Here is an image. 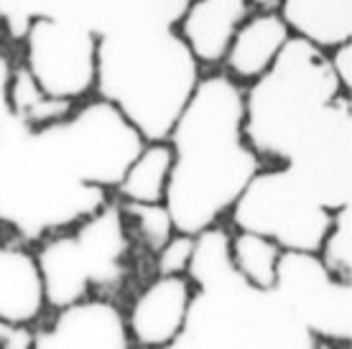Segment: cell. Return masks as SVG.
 Segmentation results:
<instances>
[{
  "label": "cell",
  "instance_id": "obj_2",
  "mask_svg": "<svg viewBox=\"0 0 352 349\" xmlns=\"http://www.w3.org/2000/svg\"><path fill=\"white\" fill-rule=\"evenodd\" d=\"M230 229L194 235L186 278L194 286L184 326L161 349H322L273 291L248 286L230 258Z\"/></svg>",
  "mask_w": 352,
  "mask_h": 349
},
{
  "label": "cell",
  "instance_id": "obj_7",
  "mask_svg": "<svg viewBox=\"0 0 352 349\" xmlns=\"http://www.w3.org/2000/svg\"><path fill=\"white\" fill-rule=\"evenodd\" d=\"M232 227L256 232L283 253H319L332 212L286 166L261 168L230 210Z\"/></svg>",
  "mask_w": 352,
  "mask_h": 349
},
{
  "label": "cell",
  "instance_id": "obj_22",
  "mask_svg": "<svg viewBox=\"0 0 352 349\" xmlns=\"http://www.w3.org/2000/svg\"><path fill=\"white\" fill-rule=\"evenodd\" d=\"M123 217L128 222V229H135V235L141 237L143 247L148 253H159V247L174 235V222L164 204H123L118 201Z\"/></svg>",
  "mask_w": 352,
  "mask_h": 349
},
{
  "label": "cell",
  "instance_id": "obj_25",
  "mask_svg": "<svg viewBox=\"0 0 352 349\" xmlns=\"http://www.w3.org/2000/svg\"><path fill=\"white\" fill-rule=\"evenodd\" d=\"M10 77H13V61L8 54L0 52V133L8 128L13 120V110H10Z\"/></svg>",
  "mask_w": 352,
  "mask_h": 349
},
{
  "label": "cell",
  "instance_id": "obj_23",
  "mask_svg": "<svg viewBox=\"0 0 352 349\" xmlns=\"http://www.w3.org/2000/svg\"><path fill=\"white\" fill-rule=\"evenodd\" d=\"M194 247V235H184V232H174L166 243L159 247L156 258V275H186L189 268V258H192Z\"/></svg>",
  "mask_w": 352,
  "mask_h": 349
},
{
  "label": "cell",
  "instance_id": "obj_1",
  "mask_svg": "<svg viewBox=\"0 0 352 349\" xmlns=\"http://www.w3.org/2000/svg\"><path fill=\"white\" fill-rule=\"evenodd\" d=\"M166 143L174 164L164 207L184 235L220 225L263 168L243 133V87L228 74H202Z\"/></svg>",
  "mask_w": 352,
  "mask_h": 349
},
{
  "label": "cell",
  "instance_id": "obj_21",
  "mask_svg": "<svg viewBox=\"0 0 352 349\" xmlns=\"http://www.w3.org/2000/svg\"><path fill=\"white\" fill-rule=\"evenodd\" d=\"M317 255L332 275L342 280L352 278V204L332 212V222Z\"/></svg>",
  "mask_w": 352,
  "mask_h": 349
},
{
  "label": "cell",
  "instance_id": "obj_24",
  "mask_svg": "<svg viewBox=\"0 0 352 349\" xmlns=\"http://www.w3.org/2000/svg\"><path fill=\"white\" fill-rule=\"evenodd\" d=\"M327 59H329V67L335 71V79H337V85H340V89H342L344 95H350L352 92V41L329 49V52H327Z\"/></svg>",
  "mask_w": 352,
  "mask_h": 349
},
{
  "label": "cell",
  "instance_id": "obj_8",
  "mask_svg": "<svg viewBox=\"0 0 352 349\" xmlns=\"http://www.w3.org/2000/svg\"><path fill=\"white\" fill-rule=\"evenodd\" d=\"M34 258L44 286V301L54 311L118 286L128 265L118 235L89 222L38 240Z\"/></svg>",
  "mask_w": 352,
  "mask_h": 349
},
{
  "label": "cell",
  "instance_id": "obj_20",
  "mask_svg": "<svg viewBox=\"0 0 352 349\" xmlns=\"http://www.w3.org/2000/svg\"><path fill=\"white\" fill-rule=\"evenodd\" d=\"M10 110L18 122H23L31 131H38L64 120L74 110V105L46 95L21 64V67H13V77H10Z\"/></svg>",
  "mask_w": 352,
  "mask_h": 349
},
{
  "label": "cell",
  "instance_id": "obj_10",
  "mask_svg": "<svg viewBox=\"0 0 352 349\" xmlns=\"http://www.w3.org/2000/svg\"><path fill=\"white\" fill-rule=\"evenodd\" d=\"M273 293L317 341L350 344L352 283L332 275L317 253H281Z\"/></svg>",
  "mask_w": 352,
  "mask_h": 349
},
{
  "label": "cell",
  "instance_id": "obj_9",
  "mask_svg": "<svg viewBox=\"0 0 352 349\" xmlns=\"http://www.w3.org/2000/svg\"><path fill=\"white\" fill-rule=\"evenodd\" d=\"M23 69L54 100L77 105L95 92L97 34L62 16H36L23 28Z\"/></svg>",
  "mask_w": 352,
  "mask_h": 349
},
{
  "label": "cell",
  "instance_id": "obj_13",
  "mask_svg": "<svg viewBox=\"0 0 352 349\" xmlns=\"http://www.w3.org/2000/svg\"><path fill=\"white\" fill-rule=\"evenodd\" d=\"M194 286L186 275H156L143 286L125 311L131 344L161 349L182 332Z\"/></svg>",
  "mask_w": 352,
  "mask_h": 349
},
{
  "label": "cell",
  "instance_id": "obj_11",
  "mask_svg": "<svg viewBox=\"0 0 352 349\" xmlns=\"http://www.w3.org/2000/svg\"><path fill=\"white\" fill-rule=\"evenodd\" d=\"M286 166L329 212L352 204V105L337 97L322 120L296 143Z\"/></svg>",
  "mask_w": 352,
  "mask_h": 349
},
{
  "label": "cell",
  "instance_id": "obj_15",
  "mask_svg": "<svg viewBox=\"0 0 352 349\" xmlns=\"http://www.w3.org/2000/svg\"><path fill=\"white\" fill-rule=\"evenodd\" d=\"M250 13V0H189L176 34L202 64H222L230 38Z\"/></svg>",
  "mask_w": 352,
  "mask_h": 349
},
{
  "label": "cell",
  "instance_id": "obj_19",
  "mask_svg": "<svg viewBox=\"0 0 352 349\" xmlns=\"http://www.w3.org/2000/svg\"><path fill=\"white\" fill-rule=\"evenodd\" d=\"M281 247L256 232H245V229H235L230 235V258L232 265L248 286L261 291H273L276 283V268H278V258H281Z\"/></svg>",
  "mask_w": 352,
  "mask_h": 349
},
{
  "label": "cell",
  "instance_id": "obj_3",
  "mask_svg": "<svg viewBox=\"0 0 352 349\" xmlns=\"http://www.w3.org/2000/svg\"><path fill=\"white\" fill-rule=\"evenodd\" d=\"M202 79L176 28L120 26L97 36L95 92L141 133L164 143Z\"/></svg>",
  "mask_w": 352,
  "mask_h": 349
},
{
  "label": "cell",
  "instance_id": "obj_16",
  "mask_svg": "<svg viewBox=\"0 0 352 349\" xmlns=\"http://www.w3.org/2000/svg\"><path fill=\"white\" fill-rule=\"evenodd\" d=\"M44 308V286L34 250L0 237V322L34 326Z\"/></svg>",
  "mask_w": 352,
  "mask_h": 349
},
{
  "label": "cell",
  "instance_id": "obj_14",
  "mask_svg": "<svg viewBox=\"0 0 352 349\" xmlns=\"http://www.w3.org/2000/svg\"><path fill=\"white\" fill-rule=\"evenodd\" d=\"M291 31L286 28L278 10H250L238 26L235 36L222 56V67L232 82L250 85L268 71L276 56L281 54Z\"/></svg>",
  "mask_w": 352,
  "mask_h": 349
},
{
  "label": "cell",
  "instance_id": "obj_4",
  "mask_svg": "<svg viewBox=\"0 0 352 349\" xmlns=\"http://www.w3.org/2000/svg\"><path fill=\"white\" fill-rule=\"evenodd\" d=\"M107 201L105 189L77 181L23 122L13 117L0 133V227L38 243L80 225Z\"/></svg>",
  "mask_w": 352,
  "mask_h": 349
},
{
  "label": "cell",
  "instance_id": "obj_17",
  "mask_svg": "<svg viewBox=\"0 0 352 349\" xmlns=\"http://www.w3.org/2000/svg\"><path fill=\"white\" fill-rule=\"evenodd\" d=\"M276 10L291 36L322 52L352 41V0H278Z\"/></svg>",
  "mask_w": 352,
  "mask_h": 349
},
{
  "label": "cell",
  "instance_id": "obj_6",
  "mask_svg": "<svg viewBox=\"0 0 352 349\" xmlns=\"http://www.w3.org/2000/svg\"><path fill=\"white\" fill-rule=\"evenodd\" d=\"M36 133L77 181L105 192L120 183L125 168L146 143L141 133L100 97L74 105L64 120Z\"/></svg>",
  "mask_w": 352,
  "mask_h": 349
},
{
  "label": "cell",
  "instance_id": "obj_18",
  "mask_svg": "<svg viewBox=\"0 0 352 349\" xmlns=\"http://www.w3.org/2000/svg\"><path fill=\"white\" fill-rule=\"evenodd\" d=\"M171 164H174V153L166 140L164 143H143L141 153L133 158L120 183L115 186L118 201H123V204H164Z\"/></svg>",
  "mask_w": 352,
  "mask_h": 349
},
{
  "label": "cell",
  "instance_id": "obj_12",
  "mask_svg": "<svg viewBox=\"0 0 352 349\" xmlns=\"http://www.w3.org/2000/svg\"><path fill=\"white\" fill-rule=\"evenodd\" d=\"M125 316L110 298L92 296L56 308L52 322L34 329L31 349H131Z\"/></svg>",
  "mask_w": 352,
  "mask_h": 349
},
{
  "label": "cell",
  "instance_id": "obj_5",
  "mask_svg": "<svg viewBox=\"0 0 352 349\" xmlns=\"http://www.w3.org/2000/svg\"><path fill=\"white\" fill-rule=\"evenodd\" d=\"M342 95L327 52L291 36L268 71L243 87L248 146L278 166Z\"/></svg>",
  "mask_w": 352,
  "mask_h": 349
}]
</instances>
